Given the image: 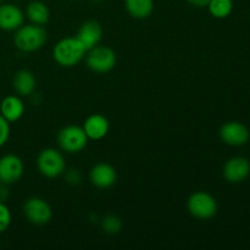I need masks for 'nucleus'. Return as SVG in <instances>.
Returning a JSON list of instances; mask_svg holds the SVG:
<instances>
[{"label":"nucleus","instance_id":"nucleus-1","mask_svg":"<svg viewBox=\"0 0 250 250\" xmlns=\"http://www.w3.org/2000/svg\"><path fill=\"white\" fill-rule=\"evenodd\" d=\"M85 49L76 37H66L55 44L53 58L62 67H73L84 59Z\"/></svg>","mask_w":250,"mask_h":250},{"label":"nucleus","instance_id":"nucleus-2","mask_svg":"<svg viewBox=\"0 0 250 250\" xmlns=\"http://www.w3.org/2000/svg\"><path fill=\"white\" fill-rule=\"evenodd\" d=\"M46 39H48V33L43 28V26L34 23L22 24L15 32L14 43L19 50L32 53V51L43 48Z\"/></svg>","mask_w":250,"mask_h":250},{"label":"nucleus","instance_id":"nucleus-3","mask_svg":"<svg viewBox=\"0 0 250 250\" xmlns=\"http://www.w3.org/2000/svg\"><path fill=\"white\" fill-rule=\"evenodd\" d=\"M116 54L111 48L99 45L88 50L85 62L89 70L95 73H107L116 65Z\"/></svg>","mask_w":250,"mask_h":250},{"label":"nucleus","instance_id":"nucleus-4","mask_svg":"<svg viewBox=\"0 0 250 250\" xmlns=\"http://www.w3.org/2000/svg\"><path fill=\"white\" fill-rule=\"evenodd\" d=\"M37 166H38L39 172L45 177H59L65 171V158L56 149H44L39 153L38 158H37Z\"/></svg>","mask_w":250,"mask_h":250},{"label":"nucleus","instance_id":"nucleus-5","mask_svg":"<svg viewBox=\"0 0 250 250\" xmlns=\"http://www.w3.org/2000/svg\"><path fill=\"white\" fill-rule=\"evenodd\" d=\"M58 143L63 151L75 154L85 148L88 143V137L83 127L71 125V126L63 127L59 132Z\"/></svg>","mask_w":250,"mask_h":250},{"label":"nucleus","instance_id":"nucleus-6","mask_svg":"<svg viewBox=\"0 0 250 250\" xmlns=\"http://www.w3.org/2000/svg\"><path fill=\"white\" fill-rule=\"evenodd\" d=\"M190 215L200 220H209L217 212V203L211 194L207 192H195L187 203Z\"/></svg>","mask_w":250,"mask_h":250},{"label":"nucleus","instance_id":"nucleus-7","mask_svg":"<svg viewBox=\"0 0 250 250\" xmlns=\"http://www.w3.org/2000/svg\"><path fill=\"white\" fill-rule=\"evenodd\" d=\"M23 215L31 224L43 226L51 220L53 210L45 200L38 197H33L24 202Z\"/></svg>","mask_w":250,"mask_h":250},{"label":"nucleus","instance_id":"nucleus-8","mask_svg":"<svg viewBox=\"0 0 250 250\" xmlns=\"http://www.w3.org/2000/svg\"><path fill=\"white\" fill-rule=\"evenodd\" d=\"M24 171L23 161L15 154H6L0 158V182L9 186L16 183Z\"/></svg>","mask_w":250,"mask_h":250},{"label":"nucleus","instance_id":"nucleus-9","mask_svg":"<svg viewBox=\"0 0 250 250\" xmlns=\"http://www.w3.org/2000/svg\"><path fill=\"white\" fill-rule=\"evenodd\" d=\"M249 129L246 125L238 121L226 122L220 128V138L224 143L231 146H242L249 141Z\"/></svg>","mask_w":250,"mask_h":250},{"label":"nucleus","instance_id":"nucleus-10","mask_svg":"<svg viewBox=\"0 0 250 250\" xmlns=\"http://www.w3.org/2000/svg\"><path fill=\"white\" fill-rule=\"evenodd\" d=\"M24 14L19 6L9 2L0 4V29L16 31L23 24Z\"/></svg>","mask_w":250,"mask_h":250},{"label":"nucleus","instance_id":"nucleus-11","mask_svg":"<svg viewBox=\"0 0 250 250\" xmlns=\"http://www.w3.org/2000/svg\"><path fill=\"white\" fill-rule=\"evenodd\" d=\"M250 175V163L243 156L229 159L224 166V177L229 183H239Z\"/></svg>","mask_w":250,"mask_h":250},{"label":"nucleus","instance_id":"nucleus-12","mask_svg":"<svg viewBox=\"0 0 250 250\" xmlns=\"http://www.w3.org/2000/svg\"><path fill=\"white\" fill-rule=\"evenodd\" d=\"M89 178L93 186L100 188V189H106L116 183L117 172L109 164L100 163L93 166L89 173Z\"/></svg>","mask_w":250,"mask_h":250},{"label":"nucleus","instance_id":"nucleus-13","mask_svg":"<svg viewBox=\"0 0 250 250\" xmlns=\"http://www.w3.org/2000/svg\"><path fill=\"white\" fill-rule=\"evenodd\" d=\"M103 37V28L99 22L90 20V21L84 22L78 29V33L76 38L80 41L85 51L90 50L92 48L97 46L100 43Z\"/></svg>","mask_w":250,"mask_h":250},{"label":"nucleus","instance_id":"nucleus-14","mask_svg":"<svg viewBox=\"0 0 250 250\" xmlns=\"http://www.w3.org/2000/svg\"><path fill=\"white\" fill-rule=\"evenodd\" d=\"M83 129L87 134L88 139L100 141L107 134L110 129L109 120L100 114H93L87 117L83 124Z\"/></svg>","mask_w":250,"mask_h":250},{"label":"nucleus","instance_id":"nucleus-15","mask_svg":"<svg viewBox=\"0 0 250 250\" xmlns=\"http://www.w3.org/2000/svg\"><path fill=\"white\" fill-rule=\"evenodd\" d=\"M24 104L17 95H7L0 103V114L9 122H16L23 116Z\"/></svg>","mask_w":250,"mask_h":250},{"label":"nucleus","instance_id":"nucleus-16","mask_svg":"<svg viewBox=\"0 0 250 250\" xmlns=\"http://www.w3.org/2000/svg\"><path fill=\"white\" fill-rule=\"evenodd\" d=\"M14 89L17 94L21 97H28L33 94L37 87V80L33 73L28 70H20L15 73L14 81Z\"/></svg>","mask_w":250,"mask_h":250},{"label":"nucleus","instance_id":"nucleus-17","mask_svg":"<svg viewBox=\"0 0 250 250\" xmlns=\"http://www.w3.org/2000/svg\"><path fill=\"white\" fill-rule=\"evenodd\" d=\"M26 15L32 23L39 24V26L46 24L49 19H50L49 7L43 1H39V0H34V1H31L27 5Z\"/></svg>","mask_w":250,"mask_h":250},{"label":"nucleus","instance_id":"nucleus-18","mask_svg":"<svg viewBox=\"0 0 250 250\" xmlns=\"http://www.w3.org/2000/svg\"><path fill=\"white\" fill-rule=\"evenodd\" d=\"M125 7L132 17L146 19L154 10V0H125Z\"/></svg>","mask_w":250,"mask_h":250},{"label":"nucleus","instance_id":"nucleus-19","mask_svg":"<svg viewBox=\"0 0 250 250\" xmlns=\"http://www.w3.org/2000/svg\"><path fill=\"white\" fill-rule=\"evenodd\" d=\"M207 7L215 19H226L233 10V0H209Z\"/></svg>","mask_w":250,"mask_h":250},{"label":"nucleus","instance_id":"nucleus-20","mask_svg":"<svg viewBox=\"0 0 250 250\" xmlns=\"http://www.w3.org/2000/svg\"><path fill=\"white\" fill-rule=\"evenodd\" d=\"M103 229L106 233H117V232L121 229V220L117 216H114V215H109V216L105 217L102 222Z\"/></svg>","mask_w":250,"mask_h":250},{"label":"nucleus","instance_id":"nucleus-21","mask_svg":"<svg viewBox=\"0 0 250 250\" xmlns=\"http://www.w3.org/2000/svg\"><path fill=\"white\" fill-rule=\"evenodd\" d=\"M11 211L4 202H0V233L6 231L11 225Z\"/></svg>","mask_w":250,"mask_h":250},{"label":"nucleus","instance_id":"nucleus-22","mask_svg":"<svg viewBox=\"0 0 250 250\" xmlns=\"http://www.w3.org/2000/svg\"><path fill=\"white\" fill-rule=\"evenodd\" d=\"M10 132H11L10 122L0 114V148L4 146L6 144V142L9 141Z\"/></svg>","mask_w":250,"mask_h":250},{"label":"nucleus","instance_id":"nucleus-23","mask_svg":"<svg viewBox=\"0 0 250 250\" xmlns=\"http://www.w3.org/2000/svg\"><path fill=\"white\" fill-rule=\"evenodd\" d=\"M186 1H188L189 4L194 5V6H197V7H204V6H207L208 2H209V0H186Z\"/></svg>","mask_w":250,"mask_h":250},{"label":"nucleus","instance_id":"nucleus-24","mask_svg":"<svg viewBox=\"0 0 250 250\" xmlns=\"http://www.w3.org/2000/svg\"><path fill=\"white\" fill-rule=\"evenodd\" d=\"M5 186L6 185H4V183L0 182V202H4L7 197V190H6V188H5Z\"/></svg>","mask_w":250,"mask_h":250},{"label":"nucleus","instance_id":"nucleus-25","mask_svg":"<svg viewBox=\"0 0 250 250\" xmlns=\"http://www.w3.org/2000/svg\"><path fill=\"white\" fill-rule=\"evenodd\" d=\"M1 2H4V0H0V4H1Z\"/></svg>","mask_w":250,"mask_h":250}]
</instances>
